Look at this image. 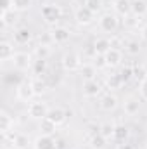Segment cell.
<instances>
[{"instance_id":"6da1fadb","label":"cell","mask_w":147,"mask_h":149,"mask_svg":"<svg viewBox=\"0 0 147 149\" xmlns=\"http://www.w3.org/2000/svg\"><path fill=\"white\" fill-rule=\"evenodd\" d=\"M42 17L47 24H55L61 17H62V9L61 5L55 3H47L42 7Z\"/></svg>"},{"instance_id":"7a4b0ae2","label":"cell","mask_w":147,"mask_h":149,"mask_svg":"<svg viewBox=\"0 0 147 149\" xmlns=\"http://www.w3.org/2000/svg\"><path fill=\"white\" fill-rule=\"evenodd\" d=\"M28 114H30V118H33V120H43V118H47V114H49V106H47L43 101H33V102H30V106H28Z\"/></svg>"},{"instance_id":"3957f363","label":"cell","mask_w":147,"mask_h":149,"mask_svg":"<svg viewBox=\"0 0 147 149\" xmlns=\"http://www.w3.org/2000/svg\"><path fill=\"white\" fill-rule=\"evenodd\" d=\"M16 95L23 102H31L33 95H37L35 94V88H33V83L31 81H21L17 85V88H16Z\"/></svg>"},{"instance_id":"277c9868","label":"cell","mask_w":147,"mask_h":149,"mask_svg":"<svg viewBox=\"0 0 147 149\" xmlns=\"http://www.w3.org/2000/svg\"><path fill=\"white\" fill-rule=\"evenodd\" d=\"M61 64L66 71H76L81 68V59L76 52H66L61 59Z\"/></svg>"},{"instance_id":"5b68a950","label":"cell","mask_w":147,"mask_h":149,"mask_svg":"<svg viewBox=\"0 0 147 149\" xmlns=\"http://www.w3.org/2000/svg\"><path fill=\"white\" fill-rule=\"evenodd\" d=\"M99 26H101V30L102 31H106V33H114L116 30H118V26H119V19L114 16V14H104L101 19H99Z\"/></svg>"},{"instance_id":"8992f818","label":"cell","mask_w":147,"mask_h":149,"mask_svg":"<svg viewBox=\"0 0 147 149\" xmlns=\"http://www.w3.org/2000/svg\"><path fill=\"white\" fill-rule=\"evenodd\" d=\"M12 64H14L16 70L24 71V70L31 68V56L26 54V52H16L14 57H12Z\"/></svg>"},{"instance_id":"52a82bcc","label":"cell","mask_w":147,"mask_h":149,"mask_svg":"<svg viewBox=\"0 0 147 149\" xmlns=\"http://www.w3.org/2000/svg\"><path fill=\"white\" fill-rule=\"evenodd\" d=\"M94 12L88 9V7H80L76 12H74V19H76V23L78 24H81V26H87V24H90L92 21H94Z\"/></svg>"},{"instance_id":"ba28073f","label":"cell","mask_w":147,"mask_h":149,"mask_svg":"<svg viewBox=\"0 0 147 149\" xmlns=\"http://www.w3.org/2000/svg\"><path fill=\"white\" fill-rule=\"evenodd\" d=\"M121 59H123L121 50H119V49H114V47L104 54V61H106V66H107V68H116V66H119Z\"/></svg>"},{"instance_id":"9c48e42d","label":"cell","mask_w":147,"mask_h":149,"mask_svg":"<svg viewBox=\"0 0 147 149\" xmlns=\"http://www.w3.org/2000/svg\"><path fill=\"white\" fill-rule=\"evenodd\" d=\"M101 90L102 88L97 80H88L83 83V95H87V97H97L101 94Z\"/></svg>"},{"instance_id":"30bf717a","label":"cell","mask_w":147,"mask_h":149,"mask_svg":"<svg viewBox=\"0 0 147 149\" xmlns=\"http://www.w3.org/2000/svg\"><path fill=\"white\" fill-rule=\"evenodd\" d=\"M47 118H49L50 121H54V123L59 127V125H62V123L66 121V118H68V113L64 111L62 108H52V109H49Z\"/></svg>"},{"instance_id":"8fae6325","label":"cell","mask_w":147,"mask_h":149,"mask_svg":"<svg viewBox=\"0 0 147 149\" xmlns=\"http://www.w3.org/2000/svg\"><path fill=\"white\" fill-rule=\"evenodd\" d=\"M33 148L35 149H55L57 144H55V141L52 139V135H43V134H42L40 137H37Z\"/></svg>"},{"instance_id":"7c38bea8","label":"cell","mask_w":147,"mask_h":149,"mask_svg":"<svg viewBox=\"0 0 147 149\" xmlns=\"http://www.w3.org/2000/svg\"><path fill=\"white\" fill-rule=\"evenodd\" d=\"M111 49H112V43H111L109 38H97L94 42V52H95V56H104Z\"/></svg>"},{"instance_id":"4fadbf2b","label":"cell","mask_w":147,"mask_h":149,"mask_svg":"<svg viewBox=\"0 0 147 149\" xmlns=\"http://www.w3.org/2000/svg\"><path fill=\"white\" fill-rule=\"evenodd\" d=\"M118 108V97L112 94H106L101 97V109L104 111H114Z\"/></svg>"},{"instance_id":"5bb4252c","label":"cell","mask_w":147,"mask_h":149,"mask_svg":"<svg viewBox=\"0 0 147 149\" xmlns=\"http://www.w3.org/2000/svg\"><path fill=\"white\" fill-rule=\"evenodd\" d=\"M116 14H121V16H128L132 12V2L130 0H114L112 3Z\"/></svg>"},{"instance_id":"9a60e30c","label":"cell","mask_w":147,"mask_h":149,"mask_svg":"<svg viewBox=\"0 0 147 149\" xmlns=\"http://www.w3.org/2000/svg\"><path fill=\"white\" fill-rule=\"evenodd\" d=\"M12 127H14V120H12V116H10L9 113L2 111L0 113V132H2V134H9Z\"/></svg>"},{"instance_id":"2e32d148","label":"cell","mask_w":147,"mask_h":149,"mask_svg":"<svg viewBox=\"0 0 147 149\" xmlns=\"http://www.w3.org/2000/svg\"><path fill=\"white\" fill-rule=\"evenodd\" d=\"M123 109H125L126 114H130V116L137 114L139 109H140V102H139V99H135V97H128V99L125 101V104H123Z\"/></svg>"},{"instance_id":"e0dca14e","label":"cell","mask_w":147,"mask_h":149,"mask_svg":"<svg viewBox=\"0 0 147 149\" xmlns=\"http://www.w3.org/2000/svg\"><path fill=\"white\" fill-rule=\"evenodd\" d=\"M50 33H52V37H54V43H64V42L69 40V30H66V28H62V26L54 28Z\"/></svg>"},{"instance_id":"ac0fdd59","label":"cell","mask_w":147,"mask_h":149,"mask_svg":"<svg viewBox=\"0 0 147 149\" xmlns=\"http://www.w3.org/2000/svg\"><path fill=\"white\" fill-rule=\"evenodd\" d=\"M40 130L43 135H54L57 130V125L54 121H50L49 118H43V120H40Z\"/></svg>"},{"instance_id":"d6986e66","label":"cell","mask_w":147,"mask_h":149,"mask_svg":"<svg viewBox=\"0 0 147 149\" xmlns=\"http://www.w3.org/2000/svg\"><path fill=\"white\" fill-rule=\"evenodd\" d=\"M80 73H81V78H83L85 81H88V80H95L97 68H95L94 64H83V66L80 68Z\"/></svg>"},{"instance_id":"ffe728a7","label":"cell","mask_w":147,"mask_h":149,"mask_svg":"<svg viewBox=\"0 0 147 149\" xmlns=\"http://www.w3.org/2000/svg\"><path fill=\"white\" fill-rule=\"evenodd\" d=\"M14 57V47L9 42H2L0 43V59L2 61H9Z\"/></svg>"},{"instance_id":"44dd1931","label":"cell","mask_w":147,"mask_h":149,"mask_svg":"<svg viewBox=\"0 0 147 149\" xmlns=\"http://www.w3.org/2000/svg\"><path fill=\"white\" fill-rule=\"evenodd\" d=\"M14 40L17 43H28L31 40V31L28 28H19V30L14 31Z\"/></svg>"},{"instance_id":"7402d4cb","label":"cell","mask_w":147,"mask_h":149,"mask_svg":"<svg viewBox=\"0 0 147 149\" xmlns=\"http://www.w3.org/2000/svg\"><path fill=\"white\" fill-rule=\"evenodd\" d=\"M128 135H130V132H128V128H126L125 125H116V127H114V135H112L114 141L125 142V141L128 139Z\"/></svg>"},{"instance_id":"603a6c76","label":"cell","mask_w":147,"mask_h":149,"mask_svg":"<svg viewBox=\"0 0 147 149\" xmlns=\"http://www.w3.org/2000/svg\"><path fill=\"white\" fill-rule=\"evenodd\" d=\"M132 12H133L135 17L144 16L147 12V2L146 0H133L132 2Z\"/></svg>"},{"instance_id":"cb8c5ba5","label":"cell","mask_w":147,"mask_h":149,"mask_svg":"<svg viewBox=\"0 0 147 149\" xmlns=\"http://www.w3.org/2000/svg\"><path fill=\"white\" fill-rule=\"evenodd\" d=\"M12 144H14V149H26L30 141H28V135L24 134H16L12 135Z\"/></svg>"},{"instance_id":"d4e9b609","label":"cell","mask_w":147,"mask_h":149,"mask_svg":"<svg viewBox=\"0 0 147 149\" xmlns=\"http://www.w3.org/2000/svg\"><path fill=\"white\" fill-rule=\"evenodd\" d=\"M114 127L116 125H112V123H102L101 127H99V134L102 135V137H106V139H112V135H114Z\"/></svg>"},{"instance_id":"484cf974","label":"cell","mask_w":147,"mask_h":149,"mask_svg":"<svg viewBox=\"0 0 147 149\" xmlns=\"http://www.w3.org/2000/svg\"><path fill=\"white\" fill-rule=\"evenodd\" d=\"M106 141H107L106 137H102L101 134H97V135L90 137V146H92V149H104Z\"/></svg>"},{"instance_id":"4316f807","label":"cell","mask_w":147,"mask_h":149,"mask_svg":"<svg viewBox=\"0 0 147 149\" xmlns=\"http://www.w3.org/2000/svg\"><path fill=\"white\" fill-rule=\"evenodd\" d=\"M121 85H123V80H121L119 74H111L109 78L106 80V87L107 88H119Z\"/></svg>"},{"instance_id":"83f0119b","label":"cell","mask_w":147,"mask_h":149,"mask_svg":"<svg viewBox=\"0 0 147 149\" xmlns=\"http://www.w3.org/2000/svg\"><path fill=\"white\" fill-rule=\"evenodd\" d=\"M33 5V0H12V7L16 10H28Z\"/></svg>"},{"instance_id":"f1b7e54d","label":"cell","mask_w":147,"mask_h":149,"mask_svg":"<svg viewBox=\"0 0 147 149\" xmlns=\"http://www.w3.org/2000/svg\"><path fill=\"white\" fill-rule=\"evenodd\" d=\"M35 56H37V59H47L49 56H50V49H49V45H38L35 47Z\"/></svg>"},{"instance_id":"f546056e","label":"cell","mask_w":147,"mask_h":149,"mask_svg":"<svg viewBox=\"0 0 147 149\" xmlns=\"http://www.w3.org/2000/svg\"><path fill=\"white\" fill-rule=\"evenodd\" d=\"M85 7H88L94 14H97L102 9V0H85Z\"/></svg>"},{"instance_id":"4dcf8cb0","label":"cell","mask_w":147,"mask_h":149,"mask_svg":"<svg viewBox=\"0 0 147 149\" xmlns=\"http://www.w3.org/2000/svg\"><path fill=\"white\" fill-rule=\"evenodd\" d=\"M119 76H121L123 83L130 81V80L133 78V68H132V66H125V68H123V70L119 71Z\"/></svg>"},{"instance_id":"1f68e13d","label":"cell","mask_w":147,"mask_h":149,"mask_svg":"<svg viewBox=\"0 0 147 149\" xmlns=\"http://www.w3.org/2000/svg\"><path fill=\"white\" fill-rule=\"evenodd\" d=\"M126 52H128V54H132V56L139 54V52H140V43H139V42H135V40H130V42L126 43Z\"/></svg>"},{"instance_id":"d6a6232c","label":"cell","mask_w":147,"mask_h":149,"mask_svg":"<svg viewBox=\"0 0 147 149\" xmlns=\"http://www.w3.org/2000/svg\"><path fill=\"white\" fill-rule=\"evenodd\" d=\"M133 78H137V80H140V81L147 80V70L144 68V66L133 68Z\"/></svg>"},{"instance_id":"836d02e7","label":"cell","mask_w":147,"mask_h":149,"mask_svg":"<svg viewBox=\"0 0 147 149\" xmlns=\"http://www.w3.org/2000/svg\"><path fill=\"white\" fill-rule=\"evenodd\" d=\"M31 83H33L35 94H43V92L47 90V85H45V81H42L40 78H37V80H31Z\"/></svg>"},{"instance_id":"e575fe53","label":"cell","mask_w":147,"mask_h":149,"mask_svg":"<svg viewBox=\"0 0 147 149\" xmlns=\"http://www.w3.org/2000/svg\"><path fill=\"white\" fill-rule=\"evenodd\" d=\"M47 68V61L45 59H37L35 64H33V70H35V74H42Z\"/></svg>"},{"instance_id":"d590c367","label":"cell","mask_w":147,"mask_h":149,"mask_svg":"<svg viewBox=\"0 0 147 149\" xmlns=\"http://www.w3.org/2000/svg\"><path fill=\"white\" fill-rule=\"evenodd\" d=\"M40 43H42V45H50V43H54V37H52V33L47 31L43 37H40Z\"/></svg>"},{"instance_id":"8d00e7d4","label":"cell","mask_w":147,"mask_h":149,"mask_svg":"<svg viewBox=\"0 0 147 149\" xmlns=\"http://www.w3.org/2000/svg\"><path fill=\"white\" fill-rule=\"evenodd\" d=\"M140 95H142V99L147 101V80L140 81Z\"/></svg>"},{"instance_id":"74e56055","label":"cell","mask_w":147,"mask_h":149,"mask_svg":"<svg viewBox=\"0 0 147 149\" xmlns=\"http://www.w3.org/2000/svg\"><path fill=\"white\" fill-rule=\"evenodd\" d=\"M12 7V0H2V10H10Z\"/></svg>"},{"instance_id":"f35d334b","label":"cell","mask_w":147,"mask_h":149,"mask_svg":"<svg viewBox=\"0 0 147 149\" xmlns=\"http://www.w3.org/2000/svg\"><path fill=\"white\" fill-rule=\"evenodd\" d=\"M140 37H142V40H144V42H147V24L142 28V30H140Z\"/></svg>"},{"instance_id":"ab89813d","label":"cell","mask_w":147,"mask_h":149,"mask_svg":"<svg viewBox=\"0 0 147 149\" xmlns=\"http://www.w3.org/2000/svg\"><path fill=\"white\" fill-rule=\"evenodd\" d=\"M118 149H133V148H132L130 144H119V148Z\"/></svg>"},{"instance_id":"60d3db41","label":"cell","mask_w":147,"mask_h":149,"mask_svg":"<svg viewBox=\"0 0 147 149\" xmlns=\"http://www.w3.org/2000/svg\"><path fill=\"white\" fill-rule=\"evenodd\" d=\"M2 149H10V148H2Z\"/></svg>"}]
</instances>
